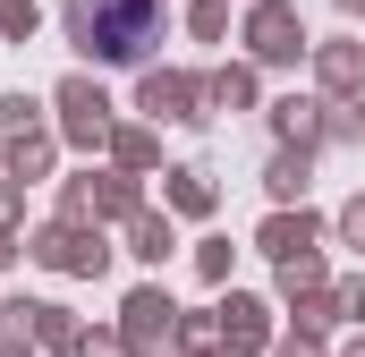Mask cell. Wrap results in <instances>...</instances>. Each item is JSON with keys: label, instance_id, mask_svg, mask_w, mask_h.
Segmentation results:
<instances>
[{"label": "cell", "instance_id": "6da1fadb", "mask_svg": "<svg viewBox=\"0 0 365 357\" xmlns=\"http://www.w3.org/2000/svg\"><path fill=\"white\" fill-rule=\"evenodd\" d=\"M68 43L102 69H136L162 43V0H68Z\"/></svg>", "mask_w": 365, "mask_h": 357}]
</instances>
